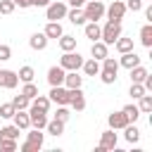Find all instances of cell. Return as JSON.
Wrapping results in <instances>:
<instances>
[{
  "label": "cell",
  "instance_id": "obj_37",
  "mask_svg": "<svg viewBox=\"0 0 152 152\" xmlns=\"http://www.w3.org/2000/svg\"><path fill=\"white\" fill-rule=\"evenodd\" d=\"M100 78H102V83L109 86V83L116 81V71H109V69H102V66H100Z\"/></svg>",
  "mask_w": 152,
  "mask_h": 152
},
{
  "label": "cell",
  "instance_id": "obj_14",
  "mask_svg": "<svg viewBox=\"0 0 152 152\" xmlns=\"http://www.w3.org/2000/svg\"><path fill=\"white\" fill-rule=\"evenodd\" d=\"M12 121H14V126H17L19 131H24V128H31L28 112H24V109H17V112H14V116H12Z\"/></svg>",
  "mask_w": 152,
  "mask_h": 152
},
{
  "label": "cell",
  "instance_id": "obj_25",
  "mask_svg": "<svg viewBox=\"0 0 152 152\" xmlns=\"http://www.w3.org/2000/svg\"><path fill=\"white\" fill-rule=\"evenodd\" d=\"M140 43L145 48H152V24H145L140 28Z\"/></svg>",
  "mask_w": 152,
  "mask_h": 152
},
{
  "label": "cell",
  "instance_id": "obj_16",
  "mask_svg": "<svg viewBox=\"0 0 152 152\" xmlns=\"http://www.w3.org/2000/svg\"><path fill=\"white\" fill-rule=\"evenodd\" d=\"M26 142H28V145L38 152V150L43 147V133H40V128H33V131L26 135Z\"/></svg>",
  "mask_w": 152,
  "mask_h": 152
},
{
  "label": "cell",
  "instance_id": "obj_43",
  "mask_svg": "<svg viewBox=\"0 0 152 152\" xmlns=\"http://www.w3.org/2000/svg\"><path fill=\"white\" fill-rule=\"evenodd\" d=\"M10 57H12V48L5 45V43H0V62H7Z\"/></svg>",
  "mask_w": 152,
  "mask_h": 152
},
{
  "label": "cell",
  "instance_id": "obj_30",
  "mask_svg": "<svg viewBox=\"0 0 152 152\" xmlns=\"http://www.w3.org/2000/svg\"><path fill=\"white\" fill-rule=\"evenodd\" d=\"M124 131H126V140H128V142H135V140L140 138V128H138L135 124H126Z\"/></svg>",
  "mask_w": 152,
  "mask_h": 152
},
{
  "label": "cell",
  "instance_id": "obj_18",
  "mask_svg": "<svg viewBox=\"0 0 152 152\" xmlns=\"http://www.w3.org/2000/svg\"><path fill=\"white\" fill-rule=\"evenodd\" d=\"M66 17H69V21H71V24H76V26H81V24H86V14H83V10H81V7H74V10H66Z\"/></svg>",
  "mask_w": 152,
  "mask_h": 152
},
{
  "label": "cell",
  "instance_id": "obj_6",
  "mask_svg": "<svg viewBox=\"0 0 152 152\" xmlns=\"http://www.w3.org/2000/svg\"><path fill=\"white\" fill-rule=\"evenodd\" d=\"M104 12H107V21H119V24H121V19H124V14H126V5H124L121 0H114Z\"/></svg>",
  "mask_w": 152,
  "mask_h": 152
},
{
  "label": "cell",
  "instance_id": "obj_40",
  "mask_svg": "<svg viewBox=\"0 0 152 152\" xmlns=\"http://www.w3.org/2000/svg\"><path fill=\"white\" fill-rule=\"evenodd\" d=\"M28 102H31V100H28V97H24L21 93H19V95H14V100H12L14 109H26V107H28Z\"/></svg>",
  "mask_w": 152,
  "mask_h": 152
},
{
  "label": "cell",
  "instance_id": "obj_10",
  "mask_svg": "<svg viewBox=\"0 0 152 152\" xmlns=\"http://www.w3.org/2000/svg\"><path fill=\"white\" fill-rule=\"evenodd\" d=\"M64 76H66V71H64L59 64L48 69V83H50V86H64Z\"/></svg>",
  "mask_w": 152,
  "mask_h": 152
},
{
  "label": "cell",
  "instance_id": "obj_41",
  "mask_svg": "<svg viewBox=\"0 0 152 152\" xmlns=\"http://www.w3.org/2000/svg\"><path fill=\"white\" fill-rule=\"evenodd\" d=\"M102 69H109V71H119V62H116L114 57H109V55H107V57L102 59Z\"/></svg>",
  "mask_w": 152,
  "mask_h": 152
},
{
  "label": "cell",
  "instance_id": "obj_4",
  "mask_svg": "<svg viewBox=\"0 0 152 152\" xmlns=\"http://www.w3.org/2000/svg\"><path fill=\"white\" fill-rule=\"evenodd\" d=\"M50 102L55 104H69V97H71V90L66 86H50Z\"/></svg>",
  "mask_w": 152,
  "mask_h": 152
},
{
  "label": "cell",
  "instance_id": "obj_48",
  "mask_svg": "<svg viewBox=\"0 0 152 152\" xmlns=\"http://www.w3.org/2000/svg\"><path fill=\"white\" fill-rule=\"evenodd\" d=\"M145 17H147V21H152V7H147V10H145Z\"/></svg>",
  "mask_w": 152,
  "mask_h": 152
},
{
  "label": "cell",
  "instance_id": "obj_33",
  "mask_svg": "<svg viewBox=\"0 0 152 152\" xmlns=\"http://www.w3.org/2000/svg\"><path fill=\"white\" fill-rule=\"evenodd\" d=\"M138 100H140V104H138L140 114H142V112H152V95H147V93H145V95H142V97H138Z\"/></svg>",
  "mask_w": 152,
  "mask_h": 152
},
{
  "label": "cell",
  "instance_id": "obj_32",
  "mask_svg": "<svg viewBox=\"0 0 152 152\" xmlns=\"http://www.w3.org/2000/svg\"><path fill=\"white\" fill-rule=\"evenodd\" d=\"M21 95H24V97H28V100H33V97L38 95V86H36L33 81L24 83V88H21Z\"/></svg>",
  "mask_w": 152,
  "mask_h": 152
},
{
  "label": "cell",
  "instance_id": "obj_9",
  "mask_svg": "<svg viewBox=\"0 0 152 152\" xmlns=\"http://www.w3.org/2000/svg\"><path fill=\"white\" fill-rule=\"evenodd\" d=\"M48 112H40V109H36V107H31V112H28V121H31V128H45V124H48V116H45Z\"/></svg>",
  "mask_w": 152,
  "mask_h": 152
},
{
  "label": "cell",
  "instance_id": "obj_31",
  "mask_svg": "<svg viewBox=\"0 0 152 152\" xmlns=\"http://www.w3.org/2000/svg\"><path fill=\"white\" fill-rule=\"evenodd\" d=\"M17 76H19V81H24V83H28V81H33V76H36V71H33V66H21V69L17 71Z\"/></svg>",
  "mask_w": 152,
  "mask_h": 152
},
{
  "label": "cell",
  "instance_id": "obj_34",
  "mask_svg": "<svg viewBox=\"0 0 152 152\" xmlns=\"http://www.w3.org/2000/svg\"><path fill=\"white\" fill-rule=\"evenodd\" d=\"M69 116H71V112L66 109V104H57V114H55V119H57V121H62V124H66V121H69Z\"/></svg>",
  "mask_w": 152,
  "mask_h": 152
},
{
  "label": "cell",
  "instance_id": "obj_20",
  "mask_svg": "<svg viewBox=\"0 0 152 152\" xmlns=\"http://www.w3.org/2000/svg\"><path fill=\"white\" fill-rule=\"evenodd\" d=\"M48 38H59L64 31H62V24L59 21H48V26H45V31H43Z\"/></svg>",
  "mask_w": 152,
  "mask_h": 152
},
{
  "label": "cell",
  "instance_id": "obj_22",
  "mask_svg": "<svg viewBox=\"0 0 152 152\" xmlns=\"http://www.w3.org/2000/svg\"><path fill=\"white\" fill-rule=\"evenodd\" d=\"M114 48L124 55V52H131L133 50V38H124V36H119L116 40H114Z\"/></svg>",
  "mask_w": 152,
  "mask_h": 152
},
{
  "label": "cell",
  "instance_id": "obj_39",
  "mask_svg": "<svg viewBox=\"0 0 152 152\" xmlns=\"http://www.w3.org/2000/svg\"><path fill=\"white\" fill-rule=\"evenodd\" d=\"M147 90H145V86L142 83H131V97L133 100H138V97H142Z\"/></svg>",
  "mask_w": 152,
  "mask_h": 152
},
{
  "label": "cell",
  "instance_id": "obj_42",
  "mask_svg": "<svg viewBox=\"0 0 152 152\" xmlns=\"http://www.w3.org/2000/svg\"><path fill=\"white\" fill-rule=\"evenodd\" d=\"M14 7H17V5H14L12 0H0V14H12Z\"/></svg>",
  "mask_w": 152,
  "mask_h": 152
},
{
  "label": "cell",
  "instance_id": "obj_24",
  "mask_svg": "<svg viewBox=\"0 0 152 152\" xmlns=\"http://www.w3.org/2000/svg\"><path fill=\"white\" fill-rule=\"evenodd\" d=\"M81 83H83V76H78V71H69L64 76V86L66 88H81Z\"/></svg>",
  "mask_w": 152,
  "mask_h": 152
},
{
  "label": "cell",
  "instance_id": "obj_26",
  "mask_svg": "<svg viewBox=\"0 0 152 152\" xmlns=\"http://www.w3.org/2000/svg\"><path fill=\"white\" fill-rule=\"evenodd\" d=\"M50 104H52V102H50V97H45V95H40V93H38V95L33 97V104H31V107H36V109H40V112H48V109H50Z\"/></svg>",
  "mask_w": 152,
  "mask_h": 152
},
{
  "label": "cell",
  "instance_id": "obj_13",
  "mask_svg": "<svg viewBox=\"0 0 152 152\" xmlns=\"http://www.w3.org/2000/svg\"><path fill=\"white\" fill-rule=\"evenodd\" d=\"M140 64V57L131 50V52H124L121 55V59H119V66H124V69H133V66H138Z\"/></svg>",
  "mask_w": 152,
  "mask_h": 152
},
{
  "label": "cell",
  "instance_id": "obj_45",
  "mask_svg": "<svg viewBox=\"0 0 152 152\" xmlns=\"http://www.w3.org/2000/svg\"><path fill=\"white\" fill-rule=\"evenodd\" d=\"M17 7H21V10H26V7H31V0H12Z\"/></svg>",
  "mask_w": 152,
  "mask_h": 152
},
{
  "label": "cell",
  "instance_id": "obj_17",
  "mask_svg": "<svg viewBox=\"0 0 152 152\" xmlns=\"http://www.w3.org/2000/svg\"><path fill=\"white\" fill-rule=\"evenodd\" d=\"M107 48H109V45H104L102 40H93V45H90V55H93L95 59H104V57H107Z\"/></svg>",
  "mask_w": 152,
  "mask_h": 152
},
{
  "label": "cell",
  "instance_id": "obj_47",
  "mask_svg": "<svg viewBox=\"0 0 152 152\" xmlns=\"http://www.w3.org/2000/svg\"><path fill=\"white\" fill-rule=\"evenodd\" d=\"M86 2H88V0H69V5H71V7H83Z\"/></svg>",
  "mask_w": 152,
  "mask_h": 152
},
{
  "label": "cell",
  "instance_id": "obj_3",
  "mask_svg": "<svg viewBox=\"0 0 152 152\" xmlns=\"http://www.w3.org/2000/svg\"><path fill=\"white\" fill-rule=\"evenodd\" d=\"M83 14H86V21H97V19H102V14H104L102 0H90V2H86Z\"/></svg>",
  "mask_w": 152,
  "mask_h": 152
},
{
  "label": "cell",
  "instance_id": "obj_15",
  "mask_svg": "<svg viewBox=\"0 0 152 152\" xmlns=\"http://www.w3.org/2000/svg\"><path fill=\"white\" fill-rule=\"evenodd\" d=\"M81 69L86 71V76H97V74H100V59H95V57H90V59H83Z\"/></svg>",
  "mask_w": 152,
  "mask_h": 152
},
{
  "label": "cell",
  "instance_id": "obj_28",
  "mask_svg": "<svg viewBox=\"0 0 152 152\" xmlns=\"http://www.w3.org/2000/svg\"><path fill=\"white\" fill-rule=\"evenodd\" d=\"M59 48H62V52H69V50H74L76 48V38L74 36H59Z\"/></svg>",
  "mask_w": 152,
  "mask_h": 152
},
{
  "label": "cell",
  "instance_id": "obj_11",
  "mask_svg": "<svg viewBox=\"0 0 152 152\" xmlns=\"http://www.w3.org/2000/svg\"><path fill=\"white\" fill-rule=\"evenodd\" d=\"M107 124H109V128H112V131H119V128H124V126H126V124H131V121H128V119H126V114L119 109V112H112V114H109Z\"/></svg>",
  "mask_w": 152,
  "mask_h": 152
},
{
  "label": "cell",
  "instance_id": "obj_19",
  "mask_svg": "<svg viewBox=\"0 0 152 152\" xmlns=\"http://www.w3.org/2000/svg\"><path fill=\"white\" fill-rule=\"evenodd\" d=\"M28 45H31L33 50H45V45H48V36H45V33H33V36L28 38Z\"/></svg>",
  "mask_w": 152,
  "mask_h": 152
},
{
  "label": "cell",
  "instance_id": "obj_44",
  "mask_svg": "<svg viewBox=\"0 0 152 152\" xmlns=\"http://www.w3.org/2000/svg\"><path fill=\"white\" fill-rule=\"evenodd\" d=\"M126 5V10H131V12H140L142 10V0H128V2H124Z\"/></svg>",
  "mask_w": 152,
  "mask_h": 152
},
{
  "label": "cell",
  "instance_id": "obj_35",
  "mask_svg": "<svg viewBox=\"0 0 152 152\" xmlns=\"http://www.w3.org/2000/svg\"><path fill=\"white\" fill-rule=\"evenodd\" d=\"M0 150L2 152H14L17 150V140L14 138H0Z\"/></svg>",
  "mask_w": 152,
  "mask_h": 152
},
{
  "label": "cell",
  "instance_id": "obj_8",
  "mask_svg": "<svg viewBox=\"0 0 152 152\" xmlns=\"http://www.w3.org/2000/svg\"><path fill=\"white\" fill-rule=\"evenodd\" d=\"M17 83H19L17 71H12V69H0V86H2V88L12 90V88H17Z\"/></svg>",
  "mask_w": 152,
  "mask_h": 152
},
{
  "label": "cell",
  "instance_id": "obj_23",
  "mask_svg": "<svg viewBox=\"0 0 152 152\" xmlns=\"http://www.w3.org/2000/svg\"><path fill=\"white\" fill-rule=\"evenodd\" d=\"M128 71H131V83H142V81L147 78V69L140 66V64L133 66V69H128Z\"/></svg>",
  "mask_w": 152,
  "mask_h": 152
},
{
  "label": "cell",
  "instance_id": "obj_21",
  "mask_svg": "<svg viewBox=\"0 0 152 152\" xmlns=\"http://www.w3.org/2000/svg\"><path fill=\"white\" fill-rule=\"evenodd\" d=\"M83 31H86V38H90V40H100V33H102V28L97 26V21H88Z\"/></svg>",
  "mask_w": 152,
  "mask_h": 152
},
{
  "label": "cell",
  "instance_id": "obj_1",
  "mask_svg": "<svg viewBox=\"0 0 152 152\" xmlns=\"http://www.w3.org/2000/svg\"><path fill=\"white\" fill-rule=\"evenodd\" d=\"M81 64H83V57H81L78 52H74V50H69V52H64V55L59 57V66H62L64 71H78Z\"/></svg>",
  "mask_w": 152,
  "mask_h": 152
},
{
  "label": "cell",
  "instance_id": "obj_2",
  "mask_svg": "<svg viewBox=\"0 0 152 152\" xmlns=\"http://www.w3.org/2000/svg\"><path fill=\"white\" fill-rule=\"evenodd\" d=\"M121 36V24L119 21H107L104 24V28H102V33H100V40L104 43V45H114V40Z\"/></svg>",
  "mask_w": 152,
  "mask_h": 152
},
{
  "label": "cell",
  "instance_id": "obj_46",
  "mask_svg": "<svg viewBox=\"0 0 152 152\" xmlns=\"http://www.w3.org/2000/svg\"><path fill=\"white\" fill-rule=\"evenodd\" d=\"M31 5H36V7H48L50 0H31Z\"/></svg>",
  "mask_w": 152,
  "mask_h": 152
},
{
  "label": "cell",
  "instance_id": "obj_5",
  "mask_svg": "<svg viewBox=\"0 0 152 152\" xmlns=\"http://www.w3.org/2000/svg\"><path fill=\"white\" fill-rule=\"evenodd\" d=\"M45 17H48V21H59V19H64L66 17V5L64 2H50L48 7H45Z\"/></svg>",
  "mask_w": 152,
  "mask_h": 152
},
{
  "label": "cell",
  "instance_id": "obj_7",
  "mask_svg": "<svg viewBox=\"0 0 152 152\" xmlns=\"http://www.w3.org/2000/svg\"><path fill=\"white\" fill-rule=\"evenodd\" d=\"M69 90H71V97H69L71 109L74 112H83L86 109V95H83V90L81 88H69Z\"/></svg>",
  "mask_w": 152,
  "mask_h": 152
},
{
  "label": "cell",
  "instance_id": "obj_27",
  "mask_svg": "<svg viewBox=\"0 0 152 152\" xmlns=\"http://www.w3.org/2000/svg\"><path fill=\"white\" fill-rule=\"evenodd\" d=\"M45 128H48V133H50V135H55V138L64 133V124H62V121H57V119L48 121V124H45Z\"/></svg>",
  "mask_w": 152,
  "mask_h": 152
},
{
  "label": "cell",
  "instance_id": "obj_12",
  "mask_svg": "<svg viewBox=\"0 0 152 152\" xmlns=\"http://www.w3.org/2000/svg\"><path fill=\"white\" fill-rule=\"evenodd\" d=\"M100 147H104V150H114V147H116V133H114L112 128L102 131V135H100Z\"/></svg>",
  "mask_w": 152,
  "mask_h": 152
},
{
  "label": "cell",
  "instance_id": "obj_38",
  "mask_svg": "<svg viewBox=\"0 0 152 152\" xmlns=\"http://www.w3.org/2000/svg\"><path fill=\"white\" fill-rule=\"evenodd\" d=\"M14 112H17V109H14V104H12V102L0 104V116H2V119H12V116H14Z\"/></svg>",
  "mask_w": 152,
  "mask_h": 152
},
{
  "label": "cell",
  "instance_id": "obj_36",
  "mask_svg": "<svg viewBox=\"0 0 152 152\" xmlns=\"http://www.w3.org/2000/svg\"><path fill=\"white\" fill-rule=\"evenodd\" d=\"M17 135H19V128L12 124V126H2L0 128V138H14L17 140Z\"/></svg>",
  "mask_w": 152,
  "mask_h": 152
},
{
  "label": "cell",
  "instance_id": "obj_29",
  "mask_svg": "<svg viewBox=\"0 0 152 152\" xmlns=\"http://www.w3.org/2000/svg\"><path fill=\"white\" fill-rule=\"evenodd\" d=\"M121 112L126 114V119H128L131 124H135V121H138V116H140V109H138V104H126Z\"/></svg>",
  "mask_w": 152,
  "mask_h": 152
}]
</instances>
